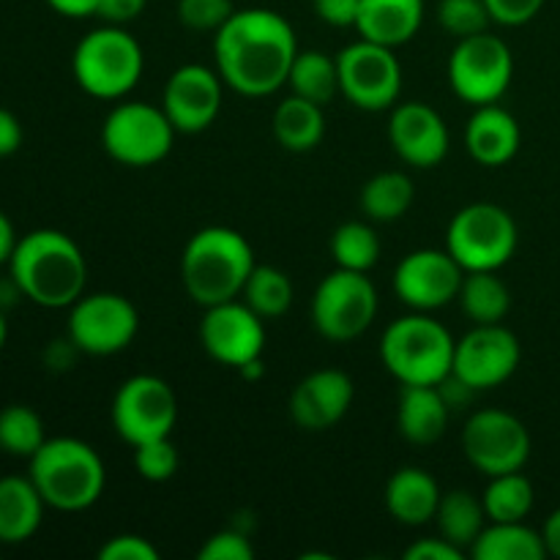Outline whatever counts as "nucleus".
<instances>
[{
  "label": "nucleus",
  "mask_w": 560,
  "mask_h": 560,
  "mask_svg": "<svg viewBox=\"0 0 560 560\" xmlns=\"http://www.w3.org/2000/svg\"><path fill=\"white\" fill-rule=\"evenodd\" d=\"M69 310V339L88 355L120 353L135 342L140 328L135 304L118 293L82 295Z\"/></svg>",
  "instance_id": "4468645a"
},
{
  "label": "nucleus",
  "mask_w": 560,
  "mask_h": 560,
  "mask_svg": "<svg viewBox=\"0 0 560 560\" xmlns=\"http://www.w3.org/2000/svg\"><path fill=\"white\" fill-rule=\"evenodd\" d=\"M465 550L452 545L448 539L438 536V539H419L405 550V560H463Z\"/></svg>",
  "instance_id": "37998d69"
},
{
  "label": "nucleus",
  "mask_w": 560,
  "mask_h": 560,
  "mask_svg": "<svg viewBox=\"0 0 560 560\" xmlns=\"http://www.w3.org/2000/svg\"><path fill=\"white\" fill-rule=\"evenodd\" d=\"M485 3L490 9L492 22L506 27H520L536 20V14L545 9L547 0H485Z\"/></svg>",
  "instance_id": "ea45409f"
},
{
  "label": "nucleus",
  "mask_w": 560,
  "mask_h": 560,
  "mask_svg": "<svg viewBox=\"0 0 560 560\" xmlns=\"http://www.w3.org/2000/svg\"><path fill=\"white\" fill-rule=\"evenodd\" d=\"M233 14V0H178V20L189 31L217 33Z\"/></svg>",
  "instance_id": "4c0bfd02"
},
{
  "label": "nucleus",
  "mask_w": 560,
  "mask_h": 560,
  "mask_svg": "<svg viewBox=\"0 0 560 560\" xmlns=\"http://www.w3.org/2000/svg\"><path fill=\"white\" fill-rule=\"evenodd\" d=\"M145 69L140 42L124 25H104L80 38L71 55L74 80L88 96L115 102L129 96Z\"/></svg>",
  "instance_id": "423d86ee"
},
{
  "label": "nucleus",
  "mask_w": 560,
  "mask_h": 560,
  "mask_svg": "<svg viewBox=\"0 0 560 560\" xmlns=\"http://www.w3.org/2000/svg\"><path fill=\"white\" fill-rule=\"evenodd\" d=\"M44 421L27 405H9L0 410V452L31 459L44 446Z\"/></svg>",
  "instance_id": "f704fd0d"
},
{
  "label": "nucleus",
  "mask_w": 560,
  "mask_h": 560,
  "mask_svg": "<svg viewBox=\"0 0 560 560\" xmlns=\"http://www.w3.org/2000/svg\"><path fill=\"white\" fill-rule=\"evenodd\" d=\"M424 22V0H361L355 31L366 42L402 47Z\"/></svg>",
  "instance_id": "4be33fe9"
},
{
  "label": "nucleus",
  "mask_w": 560,
  "mask_h": 560,
  "mask_svg": "<svg viewBox=\"0 0 560 560\" xmlns=\"http://www.w3.org/2000/svg\"><path fill=\"white\" fill-rule=\"evenodd\" d=\"M299 55L293 25L271 9H238L213 36L217 71L241 96H271L288 85Z\"/></svg>",
  "instance_id": "f257e3e1"
},
{
  "label": "nucleus",
  "mask_w": 560,
  "mask_h": 560,
  "mask_svg": "<svg viewBox=\"0 0 560 560\" xmlns=\"http://www.w3.org/2000/svg\"><path fill=\"white\" fill-rule=\"evenodd\" d=\"M463 452L487 479L514 474L523 470L530 459V432L509 410H476L463 430Z\"/></svg>",
  "instance_id": "ddd939ff"
},
{
  "label": "nucleus",
  "mask_w": 560,
  "mask_h": 560,
  "mask_svg": "<svg viewBox=\"0 0 560 560\" xmlns=\"http://www.w3.org/2000/svg\"><path fill=\"white\" fill-rule=\"evenodd\" d=\"M16 233H14V224H11V219L5 217L3 211H0V266H9L11 255H14L16 249Z\"/></svg>",
  "instance_id": "de8ad7c7"
},
{
  "label": "nucleus",
  "mask_w": 560,
  "mask_h": 560,
  "mask_svg": "<svg viewBox=\"0 0 560 560\" xmlns=\"http://www.w3.org/2000/svg\"><path fill=\"white\" fill-rule=\"evenodd\" d=\"M98 560H159V550L145 536L120 534L98 550Z\"/></svg>",
  "instance_id": "a19ab883"
},
{
  "label": "nucleus",
  "mask_w": 560,
  "mask_h": 560,
  "mask_svg": "<svg viewBox=\"0 0 560 560\" xmlns=\"http://www.w3.org/2000/svg\"><path fill=\"white\" fill-rule=\"evenodd\" d=\"M353 381L342 370L310 372L290 394V416L306 432H326L348 416L353 405Z\"/></svg>",
  "instance_id": "aec40b11"
},
{
  "label": "nucleus",
  "mask_w": 560,
  "mask_h": 560,
  "mask_svg": "<svg viewBox=\"0 0 560 560\" xmlns=\"http://www.w3.org/2000/svg\"><path fill=\"white\" fill-rule=\"evenodd\" d=\"M465 268L448 249H416L394 271V293L413 312H435L457 301Z\"/></svg>",
  "instance_id": "dca6fc26"
},
{
  "label": "nucleus",
  "mask_w": 560,
  "mask_h": 560,
  "mask_svg": "<svg viewBox=\"0 0 560 560\" xmlns=\"http://www.w3.org/2000/svg\"><path fill=\"white\" fill-rule=\"evenodd\" d=\"M416 200V186L410 175L399 173V170H386L377 173L361 186V211L372 219V222H397L410 211Z\"/></svg>",
  "instance_id": "c85d7f7f"
},
{
  "label": "nucleus",
  "mask_w": 560,
  "mask_h": 560,
  "mask_svg": "<svg viewBox=\"0 0 560 560\" xmlns=\"http://www.w3.org/2000/svg\"><path fill=\"white\" fill-rule=\"evenodd\" d=\"M441 487L424 468H399L386 485V509L399 525L421 528L432 523L441 506Z\"/></svg>",
  "instance_id": "b1692460"
},
{
  "label": "nucleus",
  "mask_w": 560,
  "mask_h": 560,
  "mask_svg": "<svg viewBox=\"0 0 560 560\" xmlns=\"http://www.w3.org/2000/svg\"><path fill=\"white\" fill-rule=\"evenodd\" d=\"M331 255L337 268L370 273L381 260V238L366 222H345L334 230Z\"/></svg>",
  "instance_id": "72a5a7b5"
},
{
  "label": "nucleus",
  "mask_w": 560,
  "mask_h": 560,
  "mask_svg": "<svg viewBox=\"0 0 560 560\" xmlns=\"http://www.w3.org/2000/svg\"><path fill=\"white\" fill-rule=\"evenodd\" d=\"M377 315V290L361 271L337 268L312 295V326L328 342H353Z\"/></svg>",
  "instance_id": "6e6552de"
},
{
  "label": "nucleus",
  "mask_w": 560,
  "mask_h": 560,
  "mask_svg": "<svg viewBox=\"0 0 560 560\" xmlns=\"http://www.w3.org/2000/svg\"><path fill=\"white\" fill-rule=\"evenodd\" d=\"M49 9L58 11L60 16L69 20H85V16H96L98 0H47Z\"/></svg>",
  "instance_id": "49530a36"
},
{
  "label": "nucleus",
  "mask_w": 560,
  "mask_h": 560,
  "mask_svg": "<svg viewBox=\"0 0 560 560\" xmlns=\"http://www.w3.org/2000/svg\"><path fill=\"white\" fill-rule=\"evenodd\" d=\"M148 0H98L96 16H102L107 25H126L137 20L145 11Z\"/></svg>",
  "instance_id": "c03bdc74"
},
{
  "label": "nucleus",
  "mask_w": 560,
  "mask_h": 560,
  "mask_svg": "<svg viewBox=\"0 0 560 560\" xmlns=\"http://www.w3.org/2000/svg\"><path fill=\"white\" fill-rule=\"evenodd\" d=\"M178 421V397L156 375H135L120 383L113 399V427L131 448L170 438Z\"/></svg>",
  "instance_id": "f8f14e48"
},
{
  "label": "nucleus",
  "mask_w": 560,
  "mask_h": 560,
  "mask_svg": "<svg viewBox=\"0 0 560 560\" xmlns=\"http://www.w3.org/2000/svg\"><path fill=\"white\" fill-rule=\"evenodd\" d=\"M202 350L217 364L241 370L249 361L262 359L266 348V326L252 306L235 301L208 306L200 320Z\"/></svg>",
  "instance_id": "f3484780"
},
{
  "label": "nucleus",
  "mask_w": 560,
  "mask_h": 560,
  "mask_svg": "<svg viewBox=\"0 0 560 560\" xmlns=\"http://www.w3.org/2000/svg\"><path fill=\"white\" fill-rule=\"evenodd\" d=\"M224 82L219 71L186 63L170 74L162 93V109L180 135H200L217 124L222 113Z\"/></svg>",
  "instance_id": "a211bd4d"
},
{
  "label": "nucleus",
  "mask_w": 560,
  "mask_h": 560,
  "mask_svg": "<svg viewBox=\"0 0 560 560\" xmlns=\"http://www.w3.org/2000/svg\"><path fill=\"white\" fill-rule=\"evenodd\" d=\"M200 560H252L255 558V547H252L249 536L238 528H224L219 534L208 536L206 545L197 552Z\"/></svg>",
  "instance_id": "58836bf2"
},
{
  "label": "nucleus",
  "mask_w": 560,
  "mask_h": 560,
  "mask_svg": "<svg viewBox=\"0 0 560 560\" xmlns=\"http://www.w3.org/2000/svg\"><path fill=\"white\" fill-rule=\"evenodd\" d=\"M476 560H545L547 547L539 530L525 523H490L470 545Z\"/></svg>",
  "instance_id": "bb28decb"
},
{
  "label": "nucleus",
  "mask_w": 560,
  "mask_h": 560,
  "mask_svg": "<svg viewBox=\"0 0 560 560\" xmlns=\"http://www.w3.org/2000/svg\"><path fill=\"white\" fill-rule=\"evenodd\" d=\"M520 361H523L520 339L503 323L474 326L454 348L452 375L474 392H490L503 386L517 372Z\"/></svg>",
  "instance_id": "2eb2a0df"
},
{
  "label": "nucleus",
  "mask_w": 560,
  "mask_h": 560,
  "mask_svg": "<svg viewBox=\"0 0 560 560\" xmlns=\"http://www.w3.org/2000/svg\"><path fill=\"white\" fill-rule=\"evenodd\" d=\"M339 93L364 113L397 107L402 93V66L392 47L359 38L337 55Z\"/></svg>",
  "instance_id": "9b49d317"
},
{
  "label": "nucleus",
  "mask_w": 560,
  "mask_h": 560,
  "mask_svg": "<svg viewBox=\"0 0 560 560\" xmlns=\"http://www.w3.org/2000/svg\"><path fill=\"white\" fill-rule=\"evenodd\" d=\"M255 252L249 241L233 228L197 230L180 255V282L186 295L202 310L235 301L244 293L252 271H255Z\"/></svg>",
  "instance_id": "7ed1b4c3"
},
{
  "label": "nucleus",
  "mask_w": 560,
  "mask_h": 560,
  "mask_svg": "<svg viewBox=\"0 0 560 560\" xmlns=\"http://www.w3.org/2000/svg\"><path fill=\"white\" fill-rule=\"evenodd\" d=\"M361 0H315V14L331 27H355Z\"/></svg>",
  "instance_id": "79ce46f5"
},
{
  "label": "nucleus",
  "mask_w": 560,
  "mask_h": 560,
  "mask_svg": "<svg viewBox=\"0 0 560 560\" xmlns=\"http://www.w3.org/2000/svg\"><path fill=\"white\" fill-rule=\"evenodd\" d=\"M388 142L408 167L430 170L446 159L448 126L435 107L424 102H405L392 107Z\"/></svg>",
  "instance_id": "6ab92c4d"
},
{
  "label": "nucleus",
  "mask_w": 560,
  "mask_h": 560,
  "mask_svg": "<svg viewBox=\"0 0 560 560\" xmlns=\"http://www.w3.org/2000/svg\"><path fill=\"white\" fill-rule=\"evenodd\" d=\"M273 140L290 153L315 151L326 135V115L320 104L304 96H284L271 115Z\"/></svg>",
  "instance_id": "a878e982"
},
{
  "label": "nucleus",
  "mask_w": 560,
  "mask_h": 560,
  "mask_svg": "<svg viewBox=\"0 0 560 560\" xmlns=\"http://www.w3.org/2000/svg\"><path fill=\"white\" fill-rule=\"evenodd\" d=\"M435 523L443 539L457 545L459 550H470V545L479 539L490 520H487L481 498H476L468 490H452L441 498Z\"/></svg>",
  "instance_id": "c756f323"
},
{
  "label": "nucleus",
  "mask_w": 560,
  "mask_h": 560,
  "mask_svg": "<svg viewBox=\"0 0 560 560\" xmlns=\"http://www.w3.org/2000/svg\"><path fill=\"white\" fill-rule=\"evenodd\" d=\"M288 85L295 96H304L326 107L339 93L337 58L320 52V49H304V52L299 49L293 66H290Z\"/></svg>",
  "instance_id": "7c9ffc66"
},
{
  "label": "nucleus",
  "mask_w": 560,
  "mask_h": 560,
  "mask_svg": "<svg viewBox=\"0 0 560 560\" xmlns=\"http://www.w3.org/2000/svg\"><path fill=\"white\" fill-rule=\"evenodd\" d=\"M44 498L31 476H3L0 479V541L22 545L42 528Z\"/></svg>",
  "instance_id": "393cba45"
},
{
  "label": "nucleus",
  "mask_w": 560,
  "mask_h": 560,
  "mask_svg": "<svg viewBox=\"0 0 560 560\" xmlns=\"http://www.w3.org/2000/svg\"><path fill=\"white\" fill-rule=\"evenodd\" d=\"M5 339H9V323H5L3 312H0V350H3Z\"/></svg>",
  "instance_id": "8fccbe9b"
},
{
  "label": "nucleus",
  "mask_w": 560,
  "mask_h": 560,
  "mask_svg": "<svg viewBox=\"0 0 560 560\" xmlns=\"http://www.w3.org/2000/svg\"><path fill=\"white\" fill-rule=\"evenodd\" d=\"M520 142H523V131H520L517 118L509 109L498 107V102L476 107L465 126V148L481 167L509 164L517 156Z\"/></svg>",
  "instance_id": "412c9836"
},
{
  "label": "nucleus",
  "mask_w": 560,
  "mask_h": 560,
  "mask_svg": "<svg viewBox=\"0 0 560 560\" xmlns=\"http://www.w3.org/2000/svg\"><path fill=\"white\" fill-rule=\"evenodd\" d=\"M241 295H244V304L252 306L262 320H273V317L288 315V310L293 306L295 290L282 268L255 266Z\"/></svg>",
  "instance_id": "473e14b6"
},
{
  "label": "nucleus",
  "mask_w": 560,
  "mask_h": 560,
  "mask_svg": "<svg viewBox=\"0 0 560 560\" xmlns=\"http://www.w3.org/2000/svg\"><path fill=\"white\" fill-rule=\"evenodd\" d=\"M457 301L474 326L501 323L512 310V293L495 271H465Z\"/></svg>",
  "instance_id": "cd10ccee"
},
{
  "label": "nucleus",
  "mask_w": 560,
  "mask_h": 560,
  "mask_svg": "<svg viewBox=\"0 0 560 560\" xmlns=\"http://www.w3.org/2000/svg\"><path fill=\"white\" fill-rule=\"evenodd\" d=\"M541 539H545L547 556L560 560V509H556V512L547 517L545 530H541Z\"/></svg>",
  "instance_id": "09e8293b"
},
{
  "label": "nucleus",
  "mask_w": 560,
  "mask_h": 560,
  "mask_svg": "<svg viewBox=\"0 0 560 560\" xmlns=\"http://www.w3.org/2000/svg\"><path fill=\"white\" fill-rule=\"evenodd\" d=\"M178 448L170 438H159V441H148L135 446V468L140 479L151 481V485H162L178 474Z\"/></svg>",
  "instance_id": "e433bc0d"
},
{
  "label": "nucleus",
  "mask_w": 560,
  "mask_h": 560,
  "mask_svg": "<svg viewBox=\"0 0 560 560\" xmlns=\"http://www.w3.org/2000/svg\"><path fill=\"white\" fill-rule=\"evenodd\" d=\"M452 337L430 312L397 317L381 337V361L402 386H441L454 366Z\"/></svg>",
  "instance_id": "39448f33"
},
{
  "label": "nucleus",
  "mask_w": 560,
  "mask_h": 560,
  "mask_svg": "<svg viewBox=\"0 0 560 560\" xmlns=\"http://www.w3.org/2000/svg\"><path fill=\"white\" fill-rule=\"evenodd\" d=\"M517 222L495 202L459 208L446 230V249L465 271H498L517 252Z\"/></svg>",
  "instance_id": "0eeeda50"
},
{
  "label": "nucleus",
  "mask_w": 560,
  "mask_h": 560,
  "mask_svg": "<svg viewBox=\"0 0 560 560\" xmlns=\"http://www.w3.org/2000/svg\"><path fill=\"white\" fill-rule=\"evenodd\" d=\"M534 485L523 470L492 476L481 503L490 523H525L534 509Z\"/></svg>",
  "instance_id": "2f4dec72"
},
{
  "label": "nucleus",
  "mask_w": 560,
  "mask_h": 560,
  "mask_svg": "<svg viewBox=\"0 0 560 560\" xmlns=\"http://www.w3.org/2000/svg\"><path fill=\"white\" fill-rule=\"evenodd\" d=\"M22 145V124L14 113L0 107V159L11 156Z\"/></svg>",
  "instance_id": "a18cd8bd"
},
{
  "label": "nucleus",
  "mask_w": 560,
  "mask_h": 560,
  "mask_svg": "<svg viewBox=\"0 0 560 560\" xmlns=\"http://www.w3.org/2000/svg\"><path fill=\"white\" fill-rule=\"evenodd\" d=\"M438 22L448 36L468 38L479 36L490 27L492 16L485 0H441L438 3Z\"/></svg>",
  "instance_id": "c9c22d12"
},
{
  "label": "nucleus",
  "mask_w": 560,
  "mask_h": 560,
  "mask_svg": "<svg viewBox=\"0 0 560 560\" xmlns=\"http://www.w3.org/2000/svg\"><path fill=\"white\" fill-rule=\"evenodd\" d=\"M448 85L470 107L501 102L514 77V55L490 31L459 38L448 55Z\"/></svg>",
  "instance_id": "9d476101"
},
{
  "label": "nucleus",
  "mask_w": 560,
  "mask_h": 560,
  "mask_svg": "<svg viewBox=\"0 0 560 560\" xmlns=\"http://www.w3.org/2000/svg\"><path fill=\"white\" fill-rule=\"evenodd\" d=\"M9 273L20 293L44 310H66L85 295L88 262L60 230H33L16 241Z\"/></svg>",
  "instance_id": "f03ea898"
},
{
  "label": "nucleus",
  "mask_w": 560,
  "mask_h": 560,
  "mask_svg": "<svg viewBox=\"0 0 560 560\" xmlns=\"http://www.w3.org/2000/svg\"><path fill=\"white\" fill-rule=\"evenodd\" d=\"M31 481L58 512H85L102 498L107 470L96 448L77 438H47L31 459Z\"/></svg>",
  "instance_id": "20e7f679"
},
{
  "label": "nucleus",
  "mask_w": 560,
  "mask_h": 560,
  "mask_svg": "<svg viewBox=\"0 0 560 560\" xmlns=\"http://www.w3.org/2000/svg\"><path fill=\"white\" fill-rule=\"evenodd\" d=\"M175 126L162 107L145 102H120L102 126V148L126 167H153L173 151Z\"/></svg>",
  "instance_id": "1a4fd4ad"
},
{
  "label": "nucleus",
  "mask_w": 560,
  "mask_h": 560,
  "mask_svg": "<svg viewBox=\"0 0 560 560\" xmlns=\"http://www.w3.org/2000/svg\"><path fill=\"white\" fill-rule=\"evenodd\" d=\"M446 397L441 386H402L397 405L399 435L413 446H432L446 435L448 427Z\"/></svg>",
  "instance_id": "5701e85b"
}]
</instances>
